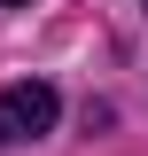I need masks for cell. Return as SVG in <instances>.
<instances>
[{"label": "cell", "mask_w": 148, "mask_h": 156, "mask_svg": "<svg viewBox=\"0 0 148 156\" xmlns=\"http://www.w3.org/2000/svg\"><path fill=\"white\" fill-rule=\"evenodd\" d=\"M55 117H62V94L47 86V78H16V86H0V148L55 133Z\"/></svg>", "instance_id": "cell-1"}, {"label": "cell", "mask_w": 148, "mask_h": 156, "mask_svg": "<svg viewBox=\"0 0 148 156\" xmlns=\"http://www.w3.org/2000/svg\"><path fill=\"white\" fill-rule=\"evenodd\" d=\"M8 8H23V0H8Z\"/></svg>", "instance_id": "cell-2"}]
</instances>
